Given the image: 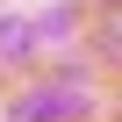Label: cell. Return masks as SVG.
Here are the masks:
<instances>
[{
	"label": "cell",
	"mask_w": 122,
	"mask_h": 122,
	"mask_svg": "<svg viewBox=\"0 0 122 122\" xmlns=\"http://www.w3.org/2000/svg\"><path fill=\"white\" fill-rule=\"evenodd\" d=\"M115 36H122V22H115Z\"/></svg>",
	"instance_id": "obj_2"
},
{
	"label": "cell",
	"mask_w": 122,
	"mask_h": 122,
	"mask_svg": "<svg viewBox=\"0 0 122 122\" xmlns=\"http://www.w3.org/2000/svg\"><path fill=\"white\" fill-rule=\"evenodd\" d=\"M86 101L79 93H65V86H57V93H29V101H15V122H43V115H79Z\"/></svg>",
	"instance_id": "obj_1"
}]
</instances>
